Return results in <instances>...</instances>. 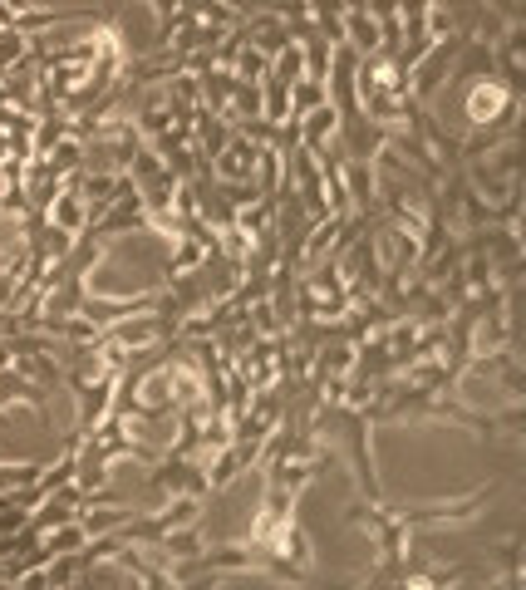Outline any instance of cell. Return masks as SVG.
Here are the masks:
<instances>
[{"mask_svg":"<svg viewBox=\"0 0 526 590\" xmlns=\"http://www.w3.org/2000/svg\"><path fill=\"white\" fill-rule=\"evenodd\" d=\"M84 232L99 236V241H114V236H128V232H148V207H143V197H138L133 177L118 187V197L104 207V217H94Z\"/></svg>","mask_w":526,"mask_h":590,"instance_id":"6da1fadb","label":"cell"},{"mask_svg":"<svg viewBox=\"0 0 526 590\" xmlns=\"http://www.w3.org/2000/svg\"><path fill=\"white\" fill-rule=\"evenodd\" d=\"M256 143L251 138H241V133H232L227 143H222V153L212 158V177L217 182H251V173H256Z\"/></svg>","mask_w":526,"mask_h":590,"instance_id":"7a4b0ae2","label":"cell"},{"mask_svg":"<svg viewBox=\"0 0 526 590\" xmlns=\"http://www.w3.org/2000/svg\"><path fill=\"white\" fill-rule=\"evenodd\" d=\"M345 192H350V207L374 217L379 212V197H374V163L369 158H345Z\"/></svg>","mask_w":526,"mask_h":590,"instance_id":"3957f363","label":"cell"},{"mask_svg":"<svg viewBox=\"0 0 526 590\" xmlns=\"http://www.w3.org/2000/svg\"><path fill=\"white\" fill-rule=\"evenodd\" d=\"M340 138V109L325 99L320 109H310V114L300 118V143L310 148V153H320L325 143H335Z\"/></svg>","mask_w":526,"mask_h":590,"instance_id":"277c9868","label":"cell"},{"mask_svg":"<svg viewBox=\"0 0 526 590\" xmlns=\"http://www.w3.org/2000/svg\"><path fill=\"white\" fill-rule=\"evenodd\" d=\"M340 45H350L354 55H379L384 50V30H379V20L369 15V10H350L345 15V40Z\"/></svg>","mask_w":526,"mask_h":590,"instance_id":"5b68a950","label":"cell"},{"mask_svg":"<svg viewBox=\"0 0 526 590\" xmlns=\"http://www.w3.org/2000/svg\"><path fill=\"white\" fill-rule=\"evenodd\" d=\"M197 84H202V109H207V114H227V104H232V89H236V74H232V69L212 64L207 74H197Z\"/></svg>","mask_w":526,"mask_h":590,"instance_id":"8992f818","label":"cell"},{"mask_svg":"<svg viewBox=\"0 0 526 590\" xmlns=\"http://www.w3.org/2000/svg\"><path fill=\"white\" fill-rule=\"evenodd\" d=\"M251 187H256V197H276V192L286 187V158H281L276 148H261V153H256Z\"/></svg>","mask_w":526,"mask_h":590,"instance_id":"52a82bcc","label":"cell"},{"mask_svg":"<svg viewBox=\"0 0 526 590\" xmlns=\"http://www.w3.org/2000/svg\"><path fill=\"white\" fill-rule=\"evenodd\" d=\"M84 541H89V531L84 522L74 517V522H59L40 536V546H45V556H69V551H84Z\"/></svg>","mask_w":526,"mask_h":590,"instance_id":"ba28073f","label":"cell"},{"mask_svg":"<svg viewBox=\"0 0 526 590\" xmlns=\"http://www.w3.org/2000/svg\"><path fill=\"white\" fill-rule=\"evenodd\" d=\"M330 94H325V79H295L291 84V118H305L310 109H320Z\"/></svg>","mask_w":526,"mask_h":590,"instance_id":"9c48e42d","label":"cell"},{"mask_svg":"<svg viewBox=\"0 0 526 590\" xmlns=\"http://www.w3.org/2000/svg\"><path fill=\"white\" fill-rule=\"evenodd\" d=\"M271 79H281V84H295V79H305V50H300V40H291L281 55H271V69H266Z\"/></svg>","mask_w":526,"mask_h":590,"instance_id":"30bf717a","label":"cell"},{"mask_svg":"<svg viewBox=\"0 0 526 590\" xmlns=\"http://www.w3.org/2000/svg\"><path fill=\"white\" fill-rule=\"evenodd\" d=\"M266 69H271V59L261 55V50H251V45H241V55L232 59V74L241 79V84H261Z\"/></svg>","mask_w":526,"mask_h":590,"instance_id":"8fae6325","label":"cell"},{"mask_svg":"<svg viewBox=\"0 0 526 590\" xmlns=\"http://www.w3.org/2000/svg\"><path fill=\"white\" fill-rule=\"evenodd\" d=\"M20 59H30V35H20V30H0V74H10Z\"/></svg>","mask_w":526,"mask_h":590,"instance_id":"7c38bea8","label":"cell"},{"mask_svg":"<svg viewBox=\"0 0 526 590\" xmlns=\"http://www.w3.org/2000/svg\"><path fill=\"white\" fill-rule=\"evenodd\" d=\"M0 5H5V10H10V20H15V15H20V10H30L35 0H0Z\"/></svg>","mask_w":526,"mask_h":590,"instance_id":"4fadbf2b","label":"cell"},{"mask_svg":"<svg viewBox=\"0 0 526 590\" xmlns=\"http://www.w3.org/2000/svg\"><path fill=\"white\" fill-rule=\"evenodd\" d=\"M5 158H10V133L0 128V163H5Z\"/></svg>","mask_w":526,"mask_h":590,"instance_id":"5bb4252c","label":"cell"},{"mask_svg":"<svg viewBox=\"0 0 526 590\" xmlns=\"http://www.w3.org/2000/svg\"><path fill=\"white\" fill-rule=\"evenodd\" d=\"M0 30H10V25H0Z\"/></svg>","mask_w":526,"mask_h":590,"instance_id":"9a60e30c","label":"cell"}]
</instances>
